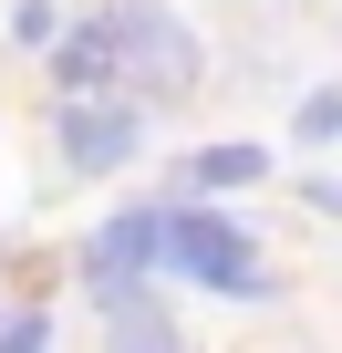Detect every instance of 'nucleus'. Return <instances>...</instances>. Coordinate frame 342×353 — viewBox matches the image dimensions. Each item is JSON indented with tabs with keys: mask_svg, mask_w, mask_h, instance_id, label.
<instances>
[{
	"mask_svg": "<svg viewBox=\"0 0 342 353\" xmlns=\"http://www.w3.org/2000/svg\"><path fill=\"white\" fill-rule=\"evenodd\" d=\"M114 73H135V114L145 104H187L197 73H208V42L166 11V0H114Z\"/></svg>",
	"mask_w": 342,
	"mask_h": 353,
	"instance_id": "nucleus-1",
	"label": "nucleus"
},
{
	"mask_svg": "<svg viewBox=\"0 0 342 353\" xmlns=\"http://www.w3.org/2000/svg\"><path fill=\"white\" fill-rule=\"evenodd\" d=\"M166 270L218 291V301H270V260L259 229H239L228 208H166Z\"/></svg>",
	"mask_w": 342,
	"mask_h": 353,
	"instance_id": "nucleus-2",
	"label": "nucleus"
},
{
	"mask_svg": "<svg viewBox=\"0 0 342 353\" xmlns=\"http://www.w3.org/2000/svg\"><path fill=\"white\" fill-rule=\"evenodd\" d=\"M145 270H166V208H114V219L83 239V281H94V301H104V312L135 301Z\"/></svg>",
	"mask_w": 342,
	"mask_h": 353,
	"instance_id": "nucleus-3",
	"label": "nucleus"
},
{
	"mask_svg": "<svg viewBox=\"0 0 342 353\" xmlns=\"http://www.w3.org/2000/svg\"><path fill=\"white\" fill-rule=\"evenodd\" d=\"M52 145H63V166L73 176H114V166H135L145 156V114L135 104H52Z\"/></svg>",
	"mask_w": 342,
	"mask_h": 353,
	"instance_id": "nucleus-4",
	"label": "nucleus"
},
{
	"mask_svg": "<svg viewBox=\"0 0 342 353\" xmlns=\"http://www.w3.org/2000/svg\"><path fill=\"white\" fill-rule=\"evenodd\" d=\"M52 83H63V104H94V94L114 83V11H104V21L52 32Z\"/></svg>",
	"mask_w": 342,
	"mask_h": 353,
	"instance_id": "nucleus-5",
	"label": "nucleus"
},
{
	"mask_svg": "<svg viewBox=\"0 0 342 353\" xmlns=\"http://www.w3.org/2000/svg\"><path fill=\"white\" fill-rule=\"evenodd\" d=\"M104 353H187V332H177V312H166V301H114L104 312Z\"/></svg>",
	"mask_w": 342,
	"mask_h": 353,
	"instance_id": "nucleus-6",
	"label": "nucleus"
},
{
	"mask_svg": "<svg viewBox=\"0 0 342 353\" xmlns=\"http://www.w3.org/2000/svg\"><path fill=\"white\" fill-rule=\"evenodd\" d=\"M259 166H270L259 145H197V156H187V176H197V188H208V198H218V188H249V176H259Z\"/></svg>",
	"mask_w": 342,
	"mask_h": 353,
	"instance_id": "nucleus-7",
	"label": "nucleus"
},
{
	"mask_svg": "<svg viewBox=\"0 0 342 353\" xmlns=\"http://www.w3.org/2000/svg\"><path fill=\"white\" fill-rule=\"evenodd\" d=\"M290 135H301V145H332V135H342V83H321V94H301V114H290Z\"/></svg>",
	"mask_w": 342,
	"mask_h": 353,
	"instance_id": "nucleus-8",
	"label": "nucleus"
},
{
	"mask_svg": "<svg viewBox=\"0 0 342 353\" xmlns=\"http://www.w3.org/2000/svg\"><path fill=\"white\" fill-rule=\"evenodd\" d=\"M0 353H52V312H42V301L0 312Z\"/></svg>",
	"mask_w": 342,
	"mask_h": 353,
	"instance_id": "nucleus-9",
	"label": "nucleus"
},
{
	"mask_svg": "<svg viewBox=\"0 0 342 353\" xmlns=\"http://www.w3.org/2000/svg\"><path fill=\"white\" fill-rule=\"evenodd\" d=\"M63 21H52V0H11V42H52Z\"/></svg>",
	"mask_w": 342,
	"mask_h": 353,
	"instance_id": "nucleus-10",
	"label": "nucleus"
}]
</instances>
